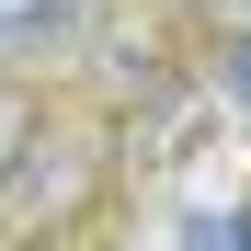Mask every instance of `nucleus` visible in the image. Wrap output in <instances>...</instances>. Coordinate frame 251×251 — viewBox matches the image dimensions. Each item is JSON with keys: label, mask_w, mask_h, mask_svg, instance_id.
<instances>
[{"label": "nucleus", "mask_w": 251, "mask_h": 251, "mask_svg": "<svg viewBox=\"0 0 251 251\" xmlns=\"http://www.w3.org/2000/svg\"><path fill=\"white\" fill-rule=\"evenodd\" d=\"M80 194H92V160H80V149H57V160H46V137H34V160L12 172V228H34V217H69Z\"/></svg>", "instance_id": "f257e3e1"}, {"label": "nucleus", "mask_w": 251, "mask_h": 251, "mask_svg": "<svg viewBox=\"0 0 251 251\" xmlns=\"http://www.w3.org/2000/svg\"><path fill=\"white\" fill-rule=\"evenodd\" d=\"M69 34V12L57 0H34V12H0V57H23V46H57Z\"/></svg>", "instance_id": "f03ea898"}, {"label": "nucleus", "mask_w": 251, "mask_h": 251, "mask_svg": "<svg viewBox=\"0 0 251 251\" xmlns=\"http://www.w3.org/2000/svg\"><path fill=\"white\" fill-rule=\"evenodd\" d=\"M183 240H194V251H251V205H228V217H217V205H194Z\"/></svg>", "instance_id": "7ed1b4c3"}, {"label": "nucleus", "mask_w": 251, "mask_h": 251, "mask_svg": "<svg viewBox=\"0 0 251 251\" xmlns=\"http://www.w3.org/2000/svg\"><path fill=\"white\" fill-rule=\"evenodd\" d=\"M205 23H228V34H251V0H205Z\"/></svg>", "instance_id": "20e7f679"}, {"label": "nucleus", "mask_w": 251, "mask_h": 251, "mask_svg": "<svg viewBox=\"0 0 251 251\" xmlns=\"http://www.w3.org/2000/svg\"><path fill=\"white\" fill-rule=\"evenodd\" d=\"M228 92H240V103H251V34H240V57H228Z\"/></svg>", "instance_id": "39448f33"}]
</instances>
